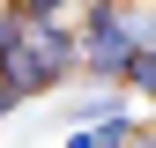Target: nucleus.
I'll list each match as a JSON object with an SVG mask.
<instances>
[{
	"mask_svg": "<svg viewBox=\"0 0 156 148\" xmlns=\"http://www.w3.org/2000/svg\"><path fill=\"white\" fill-rule=\"evenodd\" d=\"M74 22H82V37H74V67L119 89V67L149 45V0H97V8H82Z\"/></svg>",
	"mask_w": 156,
	"mask_h": 148,
	"instance_id": "nucleus-1",
	"label": "nucleus"
},
{
	"mask_svg": "<svg viewBox=\"0 0 156 148\" xmlns=\"http://www.w3.org/2000/svg\"><path fill=\"white\" fill-rule=\"evenodd\" d=\"M15 59H30L45 82H67V74H74V22H30V15H23Z\"/></svg>",
	"mask_w": 156,
	"mask_h": 148,
	"instance_id": "nucleus-2",
	"label": "nucleus"
},
{
	"mask_svg": "<svg viewBox=\"0 0 156 148\" xmlns=\"http://www.w3.org/2000/svg\"><path fill=\"white\" fill-rule=\"evenodd\" d=\"M119 89H141V96L156 89V45H141V52H134V59L119 67Z\"/></svg>",
	"mask_w": 156,
	"mask_h": 148,
	"instance_id": "nucleus-3",
	"label": "nucleus"
},
{
	"mask_svg": "<svg viewBox=\"0 0 156 148\" xmlns=\"http://www.w3.org/2000/svg\"><path fill=\"white\" fill-rule=\"evenodd\" d=\"M134 141V119L119 111V119H104V126H89V148H126Z\"/></svg>",
	"mask_w": 156,
	"mask_h": 148,
	"instance_id": "nucleus-4",
	"label": "nucleus"
},
{
	"mask_svg": "<svg viewBox=\"0 0 156 148\" xmlns=\"http://www.w3.org/2000/svg\"><path fill=\"white\" fill-rule=\"evenodd\" d=\"M15 15H30V22H67V8L74 0H8Z\"/></svg>",
	"mask_w": 156,
	"mask_h": 148,
	"instance_id": "nucleus-5",
	"label": "nucleus"
},
{
	"mask_svg": "<svg viewBox=\"0 0 156 148\" xmlns=\"http://www.w3.org/2000/svg\"><path fill=\"white\" fill-rule=\"evenodd\" d=\"M15 30H23V15H15L8 0H0V59H8V52H15Z\"/></svg>",
	"mask_w": 156,
	"mask_h": 148,
	"instance_id": "nucleus-6",
	"label": "nucleus"
}]
</instances>
